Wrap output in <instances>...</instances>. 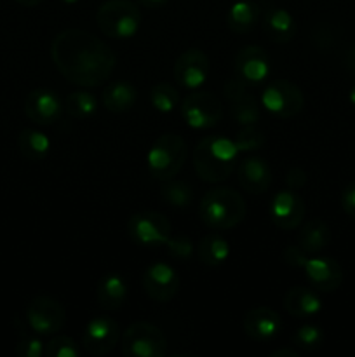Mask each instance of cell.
<instances>
[{"label": "cell", "instance_id": "obj_1", "mask_svg": "<svg viewBox=\"0 0 355 357\" xmlns=\"http://www.w3.org/2000/svg\"><path fill=\"white\" fill-rule=\"evenodd\" d=\"M51 58L65 79L86 89L106 82L117 65L113 51L103 40L79 28H68L56 35Z\"/></svg>", "mask_w": 355, "mask_h": 357}, {"label": "cell", "instance_id": "obj_2", "mask_svg": "<svg viewBox=\"0 0 355 357\" xmlns=\"http://www.w3.org/2000/svg\"><path fill=\"white\" fill-rule=\"evenodd\" d=\"M235 142L226 136H205L194 149V167L198 178L207 183L228 180L239 159Z\"/></svg>", "mask_w": 355, "mask_h": 357}, {"label": "cell", "instance_id": "obj_3", "mask_svg": "<svg viewBox=\"0 0 355 357\" xmlns=\"http://www.w3.org/2000/svg\"><path fill=\"white\" fill-rule=\"evenodd\" d=\"M247 206L242 195L228 187L209 190L198 206V216L212 230H228L244 222Z\"/></svg>", "mask_w": 355, "mask_h": 357}, {"label": "cell", "instance_id": "obj_4", "mask_svg": "<svg viewBox=\"0 0 355 357\" xmlns=\"http://www.w3.org/2000/svg\"><path fill=\"white\" fill-rule=\"evenodd\" d=\"M188 149L181 136L166 132L159 136L146 155L150 176L159 181H167L176 176L187 162Z\"/></svg>", "mask_w": 355, "mask_h": 357}, {"label": "cell", "instance_id": "obj_5", "mask_svg": "<svg viewBox=\"0 0 355 357\" xmlns=\"http://www.w3.org/2000/svg\"><path fill=\"white\" fill-rule=\"evenodd\" d=\"M96 23L110 38H131L138 33L141 13L131 0H108L97 9Z\"/></svg>", "mask_w": 355, "mask_h": 357}, {"label": "cell", "instance_id": "obj_6", "mask_svg": "<svg viewBox=\"0 0 355 357\" xmlns=\"http://www.w3.org/2000/svg\"><path fill=\"white\" fill-rule=\"evenodd\" d=\"M180 114L188 128L205 131V129L216 128L221 122L223 107L216 94L194 89L181 101Z\"/></svg>", "mask_w": 355, "mask_h": 357}, {"label": "cell", "instance_id": "obj_7", "mask_svg": "<svg viewBox=\"0 0 355 357\" xmlns=\"http://www.w3.org/2000/svg\"><path fill=\"white\" fill-rule=\"evenodd\" d=\"M122 352L127 357H164L167 354V338L155 324L132 323L122 337Z\"/></svg>", "mask_w": 355, "mask_h": 357}, {"label": "cell", "instance_id": "obj_8", "mask_svg": "<svg viewBox=\"0 0 355 357\" xmlns=\"http://www.w3.org/2000/svg\"><path fill=\"white\" fill-rule=\"evenodd\" d=\"M127 234L139 246H166L173 236V225L162 213L141 211L129 218Z\"/></svg>", "mask_w": 355, "mask_h": 357}, {"label": "cell", "instance_id": "obj_9", "mask_svg": "<svg viewBox=\"0 0 355 357\" xmlns=\"http://www.w3.org/2000/svg\"><path fill=\"white\" fill-rule=\"evenodd\" d=\"M261 105L267 112L278 119L296 117L303 110L305 96L296 84L289 80H271L261 94Z\"/></svg>", "mask_w": 355, "mask_h": 357}, {"label": "cell", "instance_id": "obj_10", "mask_svg": "<svg viewBox=\"0 0 355 357\" xmlns=\"http://www.w3.org/2000/svg\"><path fill=\"white\" fill-rule=\"evenodd\" d=\"M26 321L31 331L42 337H51L65 326L66 310L56 298L35 296L26 305Z\"/></svg>", "mask_w": 355, "mask_h": 357}, {"label": "cell", "instance_id": "obj_11", "mask_svg": "<svg viewBox=\"0 0 355 357\" xmlns=\"http://www.w3.org/2000/svg\"><path fill=\"white\" fill-rule=\"evenodd\" d=\"M120 326L108 316H97L87 323L82 335V347L94 357L106 356L120 340Z\"/></svg>", "mask_w": 355, "mask_h": 357}, {"label": "cell", "instance_id": "obj_12", "mask_svg": "<svg viewBox=\"0 0 355 357\" xmlns=\"http://www.w3.org/2000/svg\"><path fill=\"white\" fill-rule=\"evenodd\" d=\"M174 80L183 89L194 91L205 84L209 75V58L204 51L194 47L187 49L178 56L173 68Z\"/></svg>", "mask_w": 355, "mask_h": 357}, {"label": "cell", "instance_id": "obj_13", "mask_svg": "<svg viewBox=\"0 0 355 357\" xmlns=\"http://www.w3.org/2000/svg\"><path fill=\"white\" fill-rule=\"evenodd\" d=\"M143 288L146 295L155 302H171L180 289V275L169 264L157 261L146 267L143 274Z\"/></svg>", "mask_w": 355, "mask_h": 357}, {"label": "cell", "instance_id": "obj_14", "mask_svg": "<svg viewBox=\"0 0 355 357\" xmlns=\"http://www.w3.org/2000/svg\"><path fill=\"white\" fill-rule=\"evenodd\" d=\"M63 110H65V105L51 89L38 87V89L30 91L24 98V114L38 126H52L58 122Z\"/></svg>", "mask_w": 355, "mask_h": 357}, {"label": "cell", "instance_id": "obj_15", "mask_svg": "<svg viewBox=\"0 0 355 357\" xmlns=\"http://www.w3.org/2000/svg\"><path fill=\"white\" fill-rule=\"evenodd\" d=\"M305 201L296 190H278L270 202V218L282 230H294L305 218Z\"/></svg>", "mask_w": 355, "mask_h": 357}, {"label": "cell", "instance_id": "obj_16", "mask_svg": "<svg viewBox=\"0 0 355 357\" xmlns=\"http://www.w3.org/2000/svg\"><path fill=\"white\" fill-rule=\"evenodd\" d=\"M225 93L226 100H228L230 108H232V115L240 126H251L258 124L260 121V103L256 98L247 91L246 82L240 77H233L228 79L225 84Z\"/></svg>", "mask_w": 355, "mask_h": 357}, {"label": "cell", "instance_id": "obj_17", "mask_svg": "<svg viewBox=\"0 0 355 357\" xmlns=\"http://www.w3.org/2000/svg\"><path fill=\"white\" fill-rule=\"evenodd\" d=\"M237 77L246 84H263L270 77L271 66L267 51L260 45H246L240 49L233 59Z\"/></svg>", "mask_w": 355, "mask_h": 357}, {"label": "cell", "instance_id": "obj_18", "mask_svg": "<svg viewBox=\"0 0 355 357\" xmlns=\"http://www.w3.org/2000/svg\"><path fill=\"white\" fill-rule=\"evenodd\" d=\"M310 286L319 293H333L343 282V271L333 258H308L303 267Z\"/></svg>", "mask_w": 355, "mask_h": 357}, {"label": "cell", "instance_id": "obj_19", "mask_svg": "<svg viewBox=\"0 0 355 357\" xmlns=\"http://www.w3.org/2000/svg\"><path fill=\"white\" fill-rule=\"evenodd\" d=\"M242 326L251 340L258 344H268L281 333L282 319L275 310L268 307H256L244 316Z\"/></svg>", "mask_w": 355, "mask_h": 357}, {"label": "cell", "instance_id": "obj_20", "mask_svg": "<svg viewBox=\"0 0 355 357\" xmlns=\"http://www.w3.org/2000/svg\"><path fill=\"white\" fill-rule=\"evenodd\" d=\"M237 180L247 194L260 195L270 188L274 173L263 157H246L237 167Z\"/></svg>", "mask_w": 355, "mask_h": 357}, {"label": "cell", "instance_id": "obj_21", "mask_svg": "<svg viewBox=\"0 0 355 357\" xmlns=\"http://www.w3.org/2000/svg\"><path fill=\"white\" fill-rule=\"evenodd\" d=\"M284 309L292 317H313L322 310V300L313 288L292 286L284 296Z\"/></svg>", "mask_w": 355, "mask_h": 357}, {"label": "cell", "instance_id": "obj_22", "mask_svg": "<svg viewBox=\"0 0 355 357\" xmlns=\"http://www.w3.org/2000/svg\"><path fill=\"white\" fill-rule=\"evenodd\" d=\"M263 28L277 44H287L296 35V21L291 13L282 7H267L263 13Z\"/></svg>", "mask_w": 355, "mask_h": 357}, {"label": "cell", "instance_id": "obj_23", "mask_svg": "<svg viewBox=\"0 0 355 357\" xmlns=\"http://www.w3.org/2000/svg\"><path fill=\"white\" fill-rule=\"evenodd\" d=\"M127 282L124 281V278L117 272H110L97 282V305L103 310H118L127 300Z\"/></svg>", "mask_w": 355, "mask_h": 357}, {"label": "cell", "instance_id": "obj_24", "mask_svg": "<svg viewBox=\"0 0 355 357\" xmlns=\"http://www.w3.org/2000/svg\"><path fill=\"white\" fill-rule=\"evenodd\" d=\"M261 20V7L253 0H237L226 14V24L233 33H247L254 30Z\"/></svg>", "mask_w": 355, "mask_h": 357}, {"label": "cell", "instance_id": "obj_25", "mask_svg": "<svg viewBox=\"0 0 355 357\" xmlns=\"http://www.w3.org/2000/svg\"><path fill=\"white\" fill-rule=\"evenodd\" d=\"M101 100L106 110L113 114H124L134 107L138 100V89L127 80H115L108 84V87H104Z\"/></svg>", "mask_w": 355, "mask_h": 357}, {"label": "cell", "instance_id": "obj_26", "mask_svg": "<svg viewBox=\"0 0 355 357\" xmlns=\"http://www.w3.org/2000/svg\"><path fill=\"white\" fill-rule=\"evenodd\" d=\"M331 243V229L324 220L312 218L303 225L298 234V246L306 255H317Z\"/></svg>", "mask_w": 355, "mask_h": 357}, {"label": "cell", "instance_id": "obj_27", "mask_svg": "<svg viewBox=\"0 0 355 357\" xmlns=\"http://www.w3.org/2000/svg\"><path fill=\"white\" fill-rule=\"evenodd\" d=\"M230 253L232 250H230L228 241L219 234H207L205 237H202L197 248L198 260L207 267L223 265L230 258Z\"/></svg>", "mask_w": 355, "mask_h": 357}, {"label": "cell", "instance_id": "obj_28", "mask_svg": "<svg viewBox=\"0 0 355 357\" xmlns=\"http://www.w3.org/2000/svg\"><path fill=\"white\" fill-rule=\"evenodd\" d=\"M17 146L24 159L38 162L51 152V138L38 129H23L17 136Z\"/></svg>", "mask_w": 355, "mask_h": 357}, {"label": "cell", "instance_id": "obj_29", "mask_svg": "<svg viewBox=\"0 0 355 357\" xmlns=\"http://www.w3.org/2000/svg\"><path fill=\"white\" fill-rule=\"evenodd\" d=\"M63 105H65L66 114H68L70 117L77 119V121H89V119L94 117L97 112L96 96L86 89L70 93Z\"/></svg>", "mask_w": 355, "mask_h": 357}, {"label": "cell", "instance_id": "obj_30", "mask_svg": "<svg viewBox=\"0 0 355 357\" xmlns=\"http://www.w3.org/2000/svg\"><path fill=\"white\" fill-rule=\"evenodd\" d=\"M162 199L171 206V208L184 209L194 201V188L183 180H171L164 181L162 185Z\"/></svg>", "mask_w": 355, "mask_h": 357}, {"label": "cell", "instance_id": "obj_31", "mask_svg": "<svg viewBox=\"0 0 355 357\" xmlns=\"http://www.w3.org/2000/svg\"><path fill=\"white\" fill-rule=\"evenodd\" d=\"M150 103L160 114H171L180 105V93L167 82H159L150 91Z\"/></svg>", "mask_w": 355, "mask_h": 357}, {"label": "cell", "instance_id": "obj_32", "mask_svg": "<svg viewBox=\"0 0 355 357\" xmlns=\"http://www.w3.org/2000/svg\"><path fill=\"white\" fill-rule=\"evenodd\" d=\"M233 142H235L239 152H254V150H260L265 145L267 136L256 124H251L242 126L240 131L235 135V138H233Z\"/></svg>", "mask_w": 355, "mask_h": 357}, {"label": "cell", "instance_id": "obj_33", "mask_svg": "<svg viewBox=\"0 0 355 357\" xmlns=\"http://www.w3.org/2000/svg\"><path fill=\"white\" fill-rule=\"evenodd\" d=\"M324 338L326 335H324L322 328L315 326V324H305L296 330L294 345L303 351H315L324 344Z\"/></svg>", "mask_w": 355, "mask_h": 357}, {"label": "cell", "instance_id": "obj_34", "mask_svg": "<svg viewBox=\"0 0 355 357\" xmlns=\"http://www.w3.org/2000/svg\"><path fill=\"white\" fill-rule=\"evenodd\" d=\"M44 356L47 357H79L80 345L73 340L72 337H59L51 338L44 347Z\"/></svg>", "mask_w": 355, "mask_h": 357}, {"label": "cell", "instance_id": "obj_35", "mask_svg": "<svg viewBox=\"0 0 355 357\" xmlns=\"http://www.w3.org/2000/svg\"><path fill=\"white\" fill-rule=\"evenodd\" d=\"M166 248L167 251H169L171 257L183 261L188 260V258L191 257V253H194V244H191V241L184 236H178V237L171 236V239L167 241Z\"/></svg>", "mask_w": 355, "mask_h": 357}, {"label": "cell", "instance_id": "obj_36", "mask_svg": "<svg viewBox=\"0 0 355 357\" xmlns=\"http://www.w3.org/2000/svg\"><path fill=\"white\" fill-rule=\"evenodd\" d=\"M44 347L45 345L42 344L38 338L24 335V337H21L19 342H17L16 354L19 357H42V354H44Z\"/></svg>", "mask_w": 355, "mask_h": 357}, {"label": "cell", "instance_id": "obj_37", "mask_svg": "<svg viewBox=\"0 0 355 357\" xmlns=\"http://www.w3.org/2000/svg\"><path fill=\"white\" fill-rule=\"evenodd\" d=\"M284 260H285V264L291 265V267H294V268H303V267H305L306 260H308V257H306L305 251H303L301 248H299L298 244H296V246L285 248V251H284Z\"/></svg>", "mask_w": 355, "mask_h": 357}, {"label": "cell", "instance_id": "obj_38", "mask_svg": "<svg viewBox=\"0 0 355 357\" xmlns=\"http://www.w3.org/2000/svg\"><path fill=\"white\" fill-rule=\"evenodd\" d=\"M341 208L350 218L355 220V181L348 183L341 192Z\"/></svg>", "mask_w": 355, "mask_h": 357}, {"label": "cell", "instance_id": "obj_39", "mask_svg": "<svg viewBox=\"0 0 355 357\" xmlns=\"http://www.w3.org/2000/svg\"><path fill=\"white\" fill-rule=\"evenodd\" d=\"M285 183L291 190H299L301 187H305L306 183V174L301 167H291L287 171V176H285Z\"/></svg>", "mask_w": 355, "mask_h": 357}, {"label": "cell", "instance_id": "obj_40", "mask_svg": "<svg viewBox=\"0 0 355 357\" xmlns=\"http://www.w3.org/2000/svg\"><path fill=\"white\" fill-rule=\"evenodd\" d=\"M139 6H143L145 9H152V10H157L160 9V7L166 6L169 0H138Z\"/></svg>", "mask_w": 355, "mask_h": 357}, {"label": "cell", "instance_id": "obj_41", "mask_svg": "<svg viewBox=\"0 0 355 357\" xmlns=\"http://www.w3.org/2000/svg\"><path fill=\"white\" fill-rule=\"evenodd\" d=\"M345 66H347L350 72L355 73V44L352 45L347 51V54H345Z\"/></svg>", "mask_w": 355, "mask_h": 357}, {"label": "cell", "instance_id": "obj_42", "mask_svg": "<svg viewBox=\"0 0 355 357\" xmlns=\"http://www.w3.org/2000/svg\"><path fill=\"white\" fill-rule=\"evenodd\" d=\"M270 357H299V352L294 351V349H277V351H274L270 354Z\"/></svg>", "mask_w": 355, "mask_h": 357}, {"label": "cell", "instance_id": "obj_43", "mask_svg": "<svg viewBox=\"0 0 355 357\" xmlns=\"http://www.w3.org/2000/svg\"><path fill=\"white\" fill-rule=\"evenodd\" d=\"M16 2L21 3V6H24V7H35V6H38V3L44 2V0H16Z\"/></svg>", "mask_w": 355, "mask_h": 357}, {"label": "cell", "instance_id": "obj_44", "mask_svg": "<svg viewBox=\"0 0 355 357\" xmlns=\"http://www.w3.org/2000/svg\"><path fill=\"white\" fill-rule=\"evenodd\" d=\"M348 98H350V103L355 107V84H354V86H352L350 94H348Z\"/></svg>", "mask_w": 355, "mask_h": 357}, {"label": "cell", "instance_id": "obj_45", "mask_svg": "<svg viewBox=\"0 0 355 357\" xmlns=\"http://www.w3.org/2000/svg\"><path fill=\"white\" fill-rule=\"evenodd\" d=\"M63 2H65V3H77L79 0H63Z\"/></svg>", "mask_w": 355, "mask_h": 357}]
</instances>
